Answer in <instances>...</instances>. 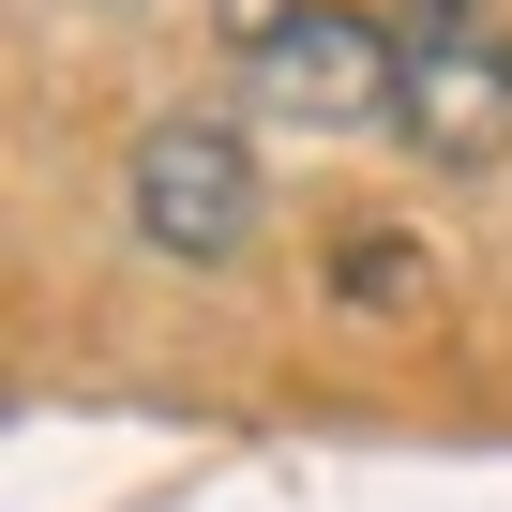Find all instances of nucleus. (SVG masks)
<instances>
[{"instance_id":"obj_1","label":"nucleus","mask_w":512,"mask_h":512,"mask_svg":"<svg viewBox=\"0 0 512 512\" xmlns=\"http://www.w3.org/2000/svg\"><path fill=\"white\" fill-rule=\"evenodd\" d=\"M256 226H272V181H256V136L226 106H166L121 151V241L166 256V272H241Z\"/></svg>"},{"instance_id":"obj_2","label":"nucleus","mask_w":512,"mask_h":512,"mask_svg":"<svg viewBox=\"0 0 512 512\" xmlns=\"http://www.w3.org/2000/svg\"><path fill=\"white\" fill-rule=\"evenodd\" d=\"M392 91H407V31H377L362 0H317L272 46H241V106L272 136H392Z\"/></svg>"},{"instance_id":"obj_3","label":"nucleus","mask_w":512,"mask_h":512,"mask_svg":"<svg viewBox=\"0 0 512 512\" xmlns=\"http://www.w3.org/2000/svg\"><path fill=\"white\" fill-rule=\"evenodd\" d=\"M392 136H407L422 166H497V151H512V31H497V16H437V31H407Z\"/></svg>"},{"instance_id":"obj_4","label":"nucleus","mask_w":512,"mask_h":512,"mask_svg":"<svg viewBox=\"0 0 512 512\" xmlns=\"http://www.w3.org/2000/svg\"><path fill=\"white\" fill-rule=\"evenodd\" d=\"M211 16H226V46H272L287 16H317V0H211Z\"/></svg>"},{"instance_id":"obj_5","label":"nucleus","mask_w":512,"mask_h":512,"mask_svg":"<svg viewBox=\"0 0 512 512\" xmlns=\"http://www.w3.org/2000/svg\"><path fill=\"white\" fill-rule=\"evenodd\" d=\"M437 16H482V0H407V31H437Z\"/></svg>"}]
</instances>
